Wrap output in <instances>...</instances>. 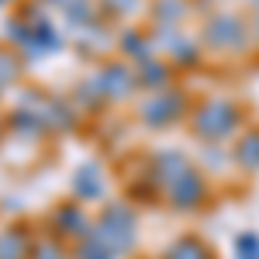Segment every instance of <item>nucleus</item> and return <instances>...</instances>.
<instances>
[{"label": "nucleus", "mask_w": 259, "mask_h": 259, "mask_svg": "<svg viewBox=\"0 0 259 259\" xmlns=\"http://www.w3.org/2000/svg\"><path fill=\"white\" fill-rule=\"evenodd\" d=\"M187 128L197 142H225L235 139L242 128H245V111H242L239 100L211 94V97H200L190 107V118Z\"/></svg>", "instance_id": "nucleus-1"}, {"label": "nucleus", "mask_w": 259, "mask_h": 259, "mask_svg": "<svg viewBox=\"0 0 259 259\" xmlns=\"http://www.w3.org/2000/svg\"><path fill=\"white\" fill-rule=\"evenodd\" d=\"M197 38L204 52H214V56H245L249 49H256L249 14L242 11H211L200 24Z\"/></svg>", "instance_id": "nucleus-2"}, {"label": "nucleus", "mask_w": 259, "mask_h": 259, "mask_svg": "<svg viewBox=\"0 0 259 259\" xmlns=\"http://www.w3.org/2000/svg\"><path fill=\"white\" fill-rule=\"evenodd\" d=\"M190 107H194L190 94L173 83V87L156 90V94H149V97L142 100L139 121L145 128H152V132H166V128H177L180 121L190 118Z\"/></svg>", "instance_id": "nucleus-3"}, {"label": "nucleus", "mask_w": 259, "mask_h": 259, "mask_svg": "<svg viewBox=\"0 0 259 259\" xmlns=\"http://www.w3.org/2000/svg\"><path fill=\"white\" fill-rule=\"evenodd\" d=\"M162 197H166V204H169L177 214H194V211H200V207L211 200L207 173L197 169V166H187L177 180H169V183L162 187Z\"/></svg>", "instance_id": "nucleus-4"}, {"label": "nucleus", "mask_w": 259, "mask_h": 259, "mask_svg": "<svg viewBox=\"0 0 259 259\" xmlns=\"http://www.w3.org/2000/svg\"><path fill=\"white\" fill-rule=\"evenodd\" d=\"M135 228H139V221H135V211H132V204H107L104 207V214L100 221L94 225V235H97L114 256L118 252H128L132 245H135Z\"/></svg>", "instance_id": "nucleus-5"}, {"label": "nucleus", "mask_w": 259, "mask_h": 259, "mask_svg": "<svg viewBox=\"0 0 259 259\" xmlns=\"http://www.w3.org/2000/svg\"><path fill=\"white\" fill-rule=\"evenodd\" d=\"M94 80L100 83V90H104L107 100H132L142 90L139 73H135V66H128V62H107V66H100Z\"/></svg>", "instance_id": "nucleus-6"}, {"label": "nucleus", "mask_w": 259, "mask_h": 259, "mask_svg": "<svg viewBox=\"0 0 259 259\" xmlns=\"http://www.w3.org/2000/svg\"><path fill=\"white\" fill-rule=\"evenodd\" d=\"M232 162L242 173H259V124H245L232 142Z\"/></svg>", "instance_id": "nucleus-7"}, {"label": "nucleus", "mask_w": 259, "mask_h": 259, "mask_svg": "<svg viewBox=\"0 0 259 259\" xmlns=\"http://www.w3.org/2000/svg\"><path fill=\"white\" fill-rule=\"evenodd\" d=\"M135 73H139V83L145 94H156V90L173 87V62L169 59L152 56V59H145V62H135Z\"/></svg>", "instance_id": "nucleus-8"}, {"label": "nucleus", "mask_w": 259, "mask_h": 259, "mask_svg": "<svg viewBox=\"0 0 259 259\" xmlns=\"http://www.w3.org/2000/svg\"><path fill=\"white\" fill-rule=\"evenodd\" d=\"M52 225H56L59 235H69V239H87L94 232V225L87 221L80 204H62L59 211H56V218H52Z\"/></svg>", "instance_id": "nucleus-9"}, {"label": "nucleus", "mask_w": 259, "mask_h": 259, "mask_svg": "<svg viewBox=\"0 0 259 259\" xmlns=\"http://www.w3.org/2000/svg\"><path fill=\"white\" fill-rule=\"evenodd\" d=\"M162 259H218V256L200 235H180V239H173L166 245Z\"/></svg>", "instance_id": "nucleus-10"}, {"label": "nucleus", "mask_w": 259, "mask_h": 259, "mask_svg": "<svg viewBox=\"0 0 259 259\" xmlns=\"http://www.w3.org/2000/svg\"><path fill=\"white\" fill-rule=\"evenodd\" d=\"M118 45H121V52L132 59V66L156 56V38H149L145 31H139V28H124V31H121V41H118Z\"/></svg>", "instance_id": "nucleus-11"}, {"label": "nucleus", "mask_w": 259, "mask_h": 259, "mask_svg": "<svg viewBox=\"0 0 259 259\" xmlns=\"http://www.w3.org/2000/svg\"><path fill=\"white\" fill-rule=\"evenodd\" d=\"M190 14V0H152V24L156 28H180Z\"/></svg>", "instance_id": "nucleus-12"}, {"label": "nucleus", "mask_w": 259, "mask_h": 259, "mask_svg": "<svg viewBox=\"0 0 259 259\" xmlns=\"http://www.w3.org/2000/svg\"><path fill=\"white\" fill-rule=\"evenodd\" d=\"M73 194H76V200H97L104 197V177H100L97 166H80L76 169V177H73Z\"/></svg>", "instance_id": "nucleus-13"}, {"label": "nucleus", "mask_w": 259, "mask_h": 259, "mask_svg": "<svg viewBox=\"0 0 259 259\" xmlns=\"http://www.w3.org/2000/svg\"><path fill=\"white\" fill-rule=\"evenodd\" d=\"M45 128H59V132H69L73 128V121H76V114L66 107V100H45Z\"/></svg>", "instance_id": "nucleus-14"}, {"label": "nucleus", "mask_w": 259, "mask_h": 259, "mask_svg": "<svg viewBox=\"0 0 259 259\" xmlns=\"http://www.w3.org/2000/svg\"><path fill=\"white\" fill-rule=\"evenodd\" d=\"M28 256V235H21L18 228H11L0 239V259H24Z\"/></svg>", "instance_id": "nucleus-15"}, {"label": "nucleus", "mask_w": 259, "mask_h": 259, "mask_svg": "<svg viewBox=\"0 0 259 259\" xmlns=\"http://www.w3.org/2000/svg\"><path fill=\"white\" fill-rule=\"evenodd\" d=\"M76 259H114V252L104 245V242L90 232L87 239H80V249H76Z\"/></svg>", "instance_id": "nucleus-16"}, {"label": "nucleus", "mask_w": 259, "mask_h": 259, "mask_svg": "<svg viewBox=\"0 0 259 259\" xmlns=\"http://www.w3.org/2000/svg\"><path fill=\"white\" fill-rule=\"evenodd\" d=\"M18 76H21V59L11 52V49H0V90L11 87Z\"/></svg>", "instance_id": "nucleus-17"}, {"label": "nucleus", "mask_w": 259, "mask_h": 259, "mask_svg": "<svg viewBox=\"0 0 259 259\" xmlns=\"http://www.w3.org/2000/svg\"><path fill=\"white\" fill-rule=\"evenodd\" d=\"M232 249H235V259H259V232H239Z\"/></svg>", "instance_id": "nucleus-18"}, {"label": "nucleus", "mask_w": 259, "mask_h": 259, "mask_svg": "<svg viewBox=\"0 0 259 259\" xmlns=\"http://www.w3.org/2000/svg\"><path fill=\"white\" fill-rule=\"evenodd\" d=\"M142 7V0H100V11L111 18H128Z\"/></svg>", "instance_id": "nucleus-19"}, {"label": "nucleus", "mask_w": 259, "mask_h": 259, "mask_svg": "<svg viewBox=\"0 0 259 259\" xmlns=\"http://www.w3.org/2000/svg\"><path fill=\"white\" fill-rule=\"evenodd\" d=\"M249 24H252V41L259 49V0H252V7H249Z\"/></svg>", "instance_id": "nucleus-20"}, {"label": "nucleus", "mask_w": 259, "mask_h": 259, "mask_svg": "<svg viewBox=\"0 0 259 259\" xmlns=\"http://www.w3.org/2000/svg\"><path fill=\"white\" fill-rule=\"evenodd\" d=\"M35 259H62V252H59V245H41L35 252Z\"/></svg>", "instance_id": "nucleus-21"}, {"label": "nucleus", "mask_w": 259, "mask_h": 259, "mask_svg": "<svg viewBox=\"0 0 259 259\" xmlns=\"http://www.w3.org/2000/svg\"><path fill=\"white\" fill-rule=\"evenodd\" d=\"M49 4H69V0H49Z\"/></svg>", "instance_id": "nucleus-22"}]
</instances>
